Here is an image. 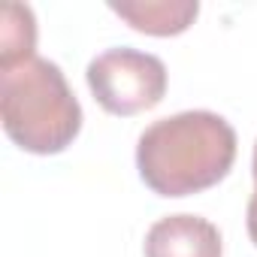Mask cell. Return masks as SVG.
<instances>
[{"label":"cell","instance_id":"277c9868","mask_svg":"<svg viewBox=\"0 0 257 257\" xmlns=\"http://www.w3.org/2000/svg\"><path fill=\"white\" fill-rule=\"evenodd\" d=\"M146 257H221V233L200 215H167L152 224Z\"/></svg>","mask_w":257,"mask_h":257},{"label":"cell","instance_id":"5b68a950","mask_svg":"<svg viewBox=\"0 0 257 257\" xmlns=\"http://www.w3.org/2000/svg\"><path fill=\"white\" fill-rule=\"evenodd\" d=\"M109 10L134 31L152 37H176L194 25L200 4L197 0H131V4H109Z\"/></svg>","mask_w":257,"mask_h":257},{"label":"cell","instance_id":"8992f818","mask_svg":"<svg viewBox=\"0 0 257 257\" xmlns=\"http://www.w3.org/2000/svg\"><path fill=\"white\" fill-rule=\"evenodd\" d=\"M34 46H37V22L31 7L7 4L4 25H0V67H13L34 58Z\"/></svg>","mask_w":257,"mask_h":257},{"label":"cell","instance_id":"52a82bcc","mask_svg":"<svg viewBox=\"0 0 257 257\" xmlns=\"http://www.w3.org/2000/svg\"><path fill=\"white\" fill-rule=\"evenodd\" d=\"M248 236H251V242L257 245V191L251 194V200H248Z\"/></svg>","mask_w":257,"mask_h":257},{"label":"cell","instance_id":"3957f363","mask_svg":"<svg viewBox=\"0 0 257 257\" xmlns=\"http://www.w3.org/2000/svg\"><path fill=\"white\" fill-rule=\"evenodd\" d=\"M88 88L112 115H140L167 94V67L158 55L140 49H109L88 64Z\"/></svg>","mask_w":257,"mask_h":257},{"label":"cell","instance_id":"6da1fadb","mask_svg":"<svg viewBox=\"0 0 257 257\" xmlns=\"http://www.w3.org/2000/svg\"><path fill=\"white\" fill-rule=\"evenodd\" d=\"M236 161V131L227 118L206 109L179 112L149 124L137 167L143 182L161 197H188L218 185Z\"/></svg>","mask_w":257,"mask_h":257},{"label":"cell","instance_id":"ba28073f","mask_svg":"<svg viewBox=\"0 0 257 257\" xmlns=\"http://www.w3.org/2000/svg\"><path fill=\"white\" fill-rule=\"evenodd\" d=\"M254 182H257V143H254Z\"/></svg>","mask_w":257,"mask_h":257},{"label":"cell","instance_id":"7a4b0ae2","mask_svg":"<svg viewBox=\"0 0 257 257\" xmlns=\"http://www.w3.org/2000/svg\"><path fill=\"white\" fill-rule=\"evenodd\" d=\"M0 118L7 137L31 155H58L82 131V106L61 67L37 55L0 67Z\"/></svg>","mask_w":257,"mask_h":257}]
</instances>
